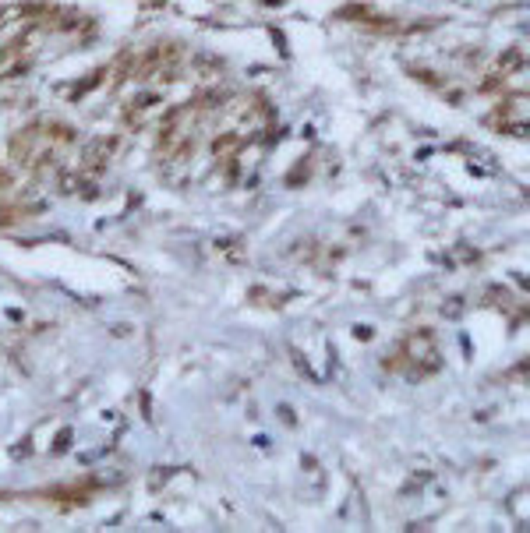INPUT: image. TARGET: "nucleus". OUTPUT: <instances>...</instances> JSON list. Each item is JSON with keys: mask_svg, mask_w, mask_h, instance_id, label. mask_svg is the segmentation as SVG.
<instances>
[{"mask_svg": "<svg viewBox=\"0 0 530 533\" xmlns=\"http://www.w3.org/2000/svg\"><path fill=\"white\" fill-rule=\"evenodd\" d=\"M403 364L407 360H414V364H421L417 367V378H424V375H432V371L439 367V350H435V339L428 336V332H414L407 343H403Z\"/></svg>", "mask_w": 530, "mask_h": 533, "instance_id": "nucleus-1", "label": "nucleus"}, {"mask_svg": "<svg viewBox=\"0 0 530 533\" xmlns=\"http://www.w3.org/2000/svg\"><path fill=\"white\" fill-rule=\"evenodd\" d=\"M117 148V138H99L96 145H89V152H85V173H99L106 163H110V152Z\"/></svg>", "mask_w": 530, "mask_h": 533, "instance_id": "nucleus-2", "label": "nucleus"}]
</instances>
